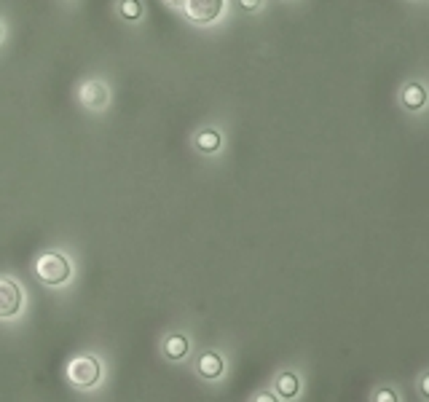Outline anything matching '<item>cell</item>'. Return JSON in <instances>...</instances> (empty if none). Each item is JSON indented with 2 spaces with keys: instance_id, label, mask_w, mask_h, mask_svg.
Returning a JSON list of instances; mask_svg holds the SVG:
<instances>
[{
  "instance_id": "5b68a950",
  "label": "cell",
  "mask_w": 429,
  "mask_h": 402,
  "mask_svg": "<svg viewBox=\"0 0 429 402\" xmlns=\"http://www.w3.org/2000/svg\"><path fill=\"white\" fill-rule=\"evenodd\" d=\"M78 100L83 102V107H89V110H102V107H107L110 94H107V86H105L102 81L89 78V81L81 83V89H78Z\"/></svg>"
},
{
  "instance_id": "ba28073f",
  "label": "cell",
  "mask_w": 429,
  "mask_h": 402,
  "mask_svg": "<svg viewBox=\"0 0 429 402\" xmlns=\"http://www.w3.org/2000/svg\"><path fill=\"white\" fill-rule=\"evenodd\" d=\"M400 100L408 110H419V107H424V102H427V92H424V86H419V83H408L403 89V94H400Z\"/></svg>"
},
{
  "instance_id": "9c48e42d",
  "label": "cell",
  "mask_w": 429,
  "mask_h": 402,
  "mask_svg": "<svg viewBox=\"0 0 429 402\" xmlns=\"http://www.w3.org/2000/svg\"><path fill=\"white\" fill-rule=\"evenodd\" d=\"M191 349V343H188V338L185 335H169L167 341H164V354L169 357V359H182L185 354Z\"/></svg>"
},
{
  "instance_id": "e0dca14e",
  "label": "cell",
  "mask_w": 429,
  "mask_h": 402,
  "mask_svg": "<svg viewBox=\"0 0 429 402\" xmlns=\"http://www.w3.org/2000/svg\"><path fill=\"white\" fill-rule=\"evenodd\" d=\"M0 38H3V27H0Z\"/></svg>"
},
{
  "instance_id": "5bb4252c",
  "label": "cell",
  "mask_w": 429,
  "mask_h": 402,
  "mask_svg": "<svg viewBox=\"0 0 429 402\" xmlns=\"http://www.w3.org/2000/svg\"><path fill=\"white\" fill-rule=\"evenodd\" d=\"M421 394H424V397H429V373L421 378Z\"/></svg>"
},
{
  "instance_id": "6da1fadb",
  "label": "cell",
  "mask_w": 429,
  "mask_h": 402,
  "mask_svg": "<svg viewBox=\"0 0 429 402\" xmlns=\"http://www.w3.org/2000/svg\"><path fill=\"white\" fill-rule=\"evenodd\" d=\"M35 274H38V279H41L43 284L59 287V284H65V282L70 279V263H67V257L59 255V252H43V255H38V260H35Z\"/></svg>"
},
{
  "instance_id": "7a4b0ae2",
  "label": "cell",
  "mask_w": 429,
  "mask_h": 402,
  "mask_svg": "<svg viewBox=\"0 0 429 402\" xmlns=\"http://www.w3.org/2000/svg\"><path fill=\"white\" fill-rule=\"evenodd\" d=\"M67 378L70 383L78 389H92L97 386L102 378V368L94 357H76L70 365H67Z\"/></svg>"
},
{
  "instance_id": "9a60e30c",
  "label": "cell",
  "mask_w": 429,
  "mask_h": 402,
  "mask_svg": "<svg viewBox=\"0 0 429 402\" xmlns=\"http://www.w3.org/2000/svg\"><path fill=\"white\" fill-rule=\"evenodd\" d=\"M255 400H258V402H271V400H274V397H271V394H258Z\"/></svg>"
},
{
  "instance_id": "3957f363",
  "label": "cell",
  "mask_w": 429,
  "mask_h": 402,
  "mask_svg": "<svg viewBox=\"0 0 429 402\" xmlns=\"http://www.w3.org/2000/svg\"><path fill=\"white\" fill-rule=\"evenodd\" d=\"M223 14V0H185V17L196 25H212Z\"/></svg>"
},
{
  "instance_id": "7c38bea8",
  "label": "cell",
  "mask_w": 429,
  "mask_h": 402,
  "mask_svg": "<svg viewBox=\"0 0 429 402\" xmlns=\"http://www.w3.org/2000/svg\"><path fill=\"white\" fill-rule=\"evenodd\" d=\"M376 400L379 402H395L397 397H395V392H392V389H381L379 394H376Z\"/></svg>"
},
{
  "instance_id": "4fadbf2b",
  "label": "cell",
  "mask_w": 429,
  "mask_h": 402,
  "mask_svg": "<svg viewBox=\"0 0 429 402\" xmlns=\"http://www.w3.org/2000/svg\"><path fill=\"white\" fill-rule=\"evenodd\" d=\"M239 6H242L244 11H253V8H258V6H260V0H239Z\"/></svg>"
},
{
  "instance_id": "52a82bcc",
  "label": "cell",
  "mask_w": 429,
  "mask_h": 402,
  "mask_svg": "<svg viewBox=\"0 0 429 402\" xmlns=\"http://www.w3.org/2000/svg\"><path fill=\"white\" fill-rule=\"evenodd\" d=\"M193 145H196L202 153H218L220 151V145H223V137H220V131H215V129H204V131L196 134Z\"/></svg>"
},
{
  "instance_id": "8992f818",
  "label": "cell",
  "mask_w": 429,
  "mask_h": 402,
  "mask_svg": "<svg viewBox=\"0 0 429 402\" xmlns=\"http://www.w3.org/2000/svg\"><path fill=\"white\" fill-rule=\"evenodd\" d=\"M199 373H202L204 378H218L220 373H223V357L215 352H204L202 357H199Z\"/></svg>"
},
{
  "instance_id": "277c9868",
  "label": "cell",
  "mask_w": 429,
  "mask_h": 402,
  "mask_svg": "<svg viewBox=\"0 0 429 402\" xmlns=\"http://www.w3.org/2000/svg\"><path fill=\"white\" fill-rule=\"evenodd\" d=\"M22 308V287L11 279H0V319H14Z\"/></svg>"
},
{
  "instance_id": "8fae6325",
  "label": "cell",
  "mask_w": 429,
  "mask_h": 402,
  "mask_svg": "<svg viewBox=\"0 0 429 402\" xmlns=\"http://www.w3.org/2000/svg\"><path fill=\"white\" fill-rule=\"evenodd\" d=\"M118 14L127 22H137L143 17V3L140 0H118Z\"/></svg>"
},
{
  "instance_id": "2e32d148",
  "label": "cell",
  "mask_w": 429,
  "mask_h": 402,
  "mask_svg": "<svg viewBox=\"0 0 429 402\" xmlns=\"http://www.w3.org/2000/svg\"><path fill=\"white\" fill-rule=\"evenodd\" d=\"M164 3H167V6H182L185 0H164Z\"/></svg>"
},
{
  "instance_id": "30bf717a",
  "label": "cell",
  "mask_w": 429,
  "mask_h": 402,
  "mask_svg": "<svg viewBox=\"0 0 429 402\" xmlns=\"http://www.w3.org/2000/svg\"><path fill=\"white\" fill-rule=\"evenodd\" d=\"M298 389H301V383H298V376H293V373H282V376L277 378V392H279V397L290 400V397H295V394H298Z\"/></svg>"
}]
</instances>
